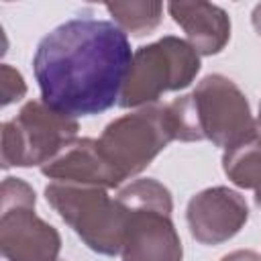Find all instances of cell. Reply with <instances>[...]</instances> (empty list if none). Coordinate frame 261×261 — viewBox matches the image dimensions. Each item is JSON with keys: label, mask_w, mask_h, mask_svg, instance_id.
Wrapping results in <instances>:
<instances>
[{"label": "cell", "mask_w": 261, "mask_h": 261, "mask_svg": "<svg viewBox=\"0 0 261 261\" xmlns=\"http://www.w3.org/2000/svg\"><path fill=\"white\" fill-rule=\"evenodd\" d=\"M133 51L112 20L75 16L49 31L33 55L41 100L59 114L77 118L118 104Z\"/></svg>", "instance_id": "obj_1"}, {"label": "cell", "mask_w": 261, "mask_h": 261, "mask_svg": "<svg viewBox=\"0 0 261 261\" xmlns=\"http://www.w3.org/2000/svg\"><path fill=\"white\" fill-rule=\"evenodd\" d=\"M116 200L122 204L124 232L122 261H181L184 249L171 220V192L153 177H141L120 188Z\"/></svg>", "instance_id": "obj_2"}, {"label": "cell", "mask_w": 261, "mask_h": 261, "mask_svg": "<svg viewBox=\"0 0 261 261\" xmlns=\"http://www.w3.org/2000/svg\"><path fill=\"white\" fill-rule=\"evenodd\" d=\"M45 198L88 249L106 257L120 255L126 212L106 188L49 181Z\"/></svg>", "instance_id": "obj_3"}, {"label": "cell", "mask_w": 261, "mask_h": 261, "mask_svg": "<svg viewBox=\"0 0 261 261\" xmlns=\"http://www.w3.org/2000/svg\"><path fill=\"white\" fill-rule=\"evenodd\" d=\"M200 71L198 51L184 39L165 35L133 53L130 69L118 100L122 108L149 106L161 94L188 88Z\"/></svg>", "instance_id": "obj_4"}, {"label": "cell", "mask_w": 261, "mask_h": 261, "mask_svg": "<svg viewBox=\"0 0 261 261\" xmlns=\"http://www.w3.org/2000/svg\"><path fill=\"white\" fill-rule=\"evenodd\" d=\"M77 128L75 118L59 114L43 100L27 102L2 124V167H43L77 139Z\"/></svg>", "instance_id": "obj_5"}, {"label": "cell", "mask_w": 261, "mask_h": 261, "mask_svg": "<svg viewBox=\"0 0 261 261\" xmlns=\"http://www.w3.org/2000/svg\"><path fill=\"white\" fill-rule=\"evenodd\" d=\"M0 249L6 261H59L61 237L35 212V190L20 177H4L0 190Z\"/></svg>", "instance_id": "obj_6"}, {"label": "cell", "mask_w": 261, "mask_h": 261, "mask_svg": "<svg viewBox=\"0 0 261 261\" xmlns=\"http://www.w3.org/2000/svg\"><path fill=\"white\" fill-rule=\"evenodd\" d=\"M171 141L173 126L167 104H149L106 124L98 145L122 181L139 175Z\"/></svg>", "instance_id": "obj_7"}, {"label": "cell", "mask_w": 261, "mask_h": 261, "mask_svg": "<svg viewBox=\"0 0 261 261\" xmlns=\"http://www.w3.org/2000/svg\"><path fill=\"white\" fill-rule=\"evenodd\" d=\"M190 96L202 141H212L226 151L259 135L249 100L230 77L210 73L198 82Z\"/></svg>", "instance_id": "obj_8"}, {"label": "cell", "mask_w": 261, "mask_h": 261, "mask_svg": "<svg viewBox=\"0 0 261 261\" xmlns=\"http://www.w3.org/2000/svg\"><path fill=\"white\" fill-rule=\"evenodd\" d=\"M190 234L202 245L230 241L249 220L245 196L226 186L206 188L194 194L186 208Z\"/></svg>", "instance_id": "obj_9"}, {"label": "cell", "mask_w": 261, "mask_h": 261, "mask_svg": "<svg viewBox=\"0 0 261 261\" xmlns=\"http://www.w3.org/2000/svg\"><path fill=\"white\" fill-rule=\"evenodd\" d=\"M41 173L51 181L100 186L106 190L122 184L120 173L102 153L98 139H75L57 157L41 167Z\"/></svg>", "instance_id": "obj_10"}, {"label": "cell", "mask_w": 261, "mask_h": 261, "mask_svg": "<svg viewBox=\"0 0 261 261\" xmlns=\"http://www.w3.org/2000/svg\"><path fill=\"white\" fill-rule=\"evenodd\" d=\"M167 10L198 55H216L230 39V18L212 2H169Z\"/></svg>", "instance_id": "obj_11"}, {"label": "cell", "mask_w": 261, "mask_h": 261, "mask_svg": "<svg viewBox=\"0 0 261 261\" xmlns=\"http://www.w3.org/2000/svg\"><path fill=\"white\" fill-rule=\"evenodd\" d=\"M226 177L243 190H261V133L226 149L222 155Z\"/></svg>", "instance_id": "obj_12"}, {"label": "cell", "mask_w": 261, "mask_h": 261, "mask_svg": "<svg viewBox=\"0 0 261 261\" xmlns=\"http://www.w3.org/2000/svg\"><path fill=\"white\" fill-rule=\"evenodd\" d=\"M106 10L112 16V22L130 33L135 37L149 35L155 31L163 16L161 2H147V0H130V2H108Z\"/></svg>", "instance_id": "obj_13"}, {"label": "cell", "mask_w": 261, "mask_h": 261, "mask_svg": "<svg viewBox=\"0 0 261 261\" xmlns=\"http://www.w3.org/2000/svg\"><path fill=\"white\" fill-rule=\"evenodd\" d=\"M0 94H2V106L18 102L27 94V84L20 71L8 63L0 65Z\"/></svg>", "instance_id": "obj_14"}, {"label": "cell", "mask_w": 261, "mask_h": 261, "mask_svg": "<svg viewBox=\"0 0 261 261\" xmlns=\"http://www.w3.org/2000/svg\"><path fill=\"white\" fill-rule=\"evenodd\" d=\"M220 261H261V255L251 251V249H239V251L224 255Z\"/></svg>", "instance_id": "obj_15"}, {"label": "cell", "mask_w": 261, "mask_h": 261, "mask_svg": "<svg viewBox=\"0 0 261 261\" xmlns=\"http://www.w3.org/2000/svg\"><path fill=\"white\" fill-rule=\"evenodd\" d=\"M251 22H253V27H255L257 35L261 37V2L253 8V12H251Z\"/></svg>", "instance_id": "obj_16"}, {"label": "cell", "mask_w": 261, "mask_h": 261, "mask_svg": "<svg viewBox=\"0 0 261 261\" xmlns=\"http://www.w3.org/2000/svg\"><path fill=\"white\" fill-rule=\"evenodd\" d=\"M255 204L261 208V190H259V192H255Z\"/></svg>", "instance_id": "obj_17"}, {"label": "cell", "mask_w": 261, "mask_h": 261, "mask_svg": "<svg viewBox=\"0 0 261 261\" xmlns=\"http://www.w3.org/2000/svg\"><path fill=\"white\" fill-rule=\"evenodd\" d=\"M257 128H259V133H261V106H259V116H257Z\"/></svg>", "instance_id": "obj_18"}]
</instances>
